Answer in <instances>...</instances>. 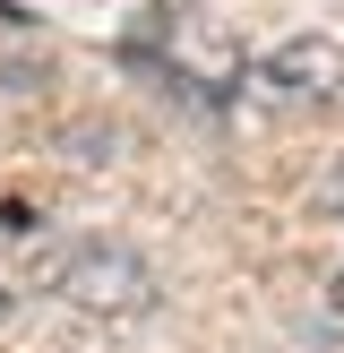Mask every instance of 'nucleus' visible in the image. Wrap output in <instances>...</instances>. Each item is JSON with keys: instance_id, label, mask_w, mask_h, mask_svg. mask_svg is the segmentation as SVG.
<instances>
[{"instance_id": "obj_5", "label": "nucleus", "mask_w": 344, "mask_h": 353, "mask_svg": "<svg viewBox=\"0 0 344 353\" xmlns=\"http://www.w3.org/2000/svg\"><path fill=\"white\" fill-rule=\"evenodd\" d=\"M0 319H9V293H0Z\"/></svg>"}, {"instance_id": "obj_4", "label": "nucleus", "mask_w": 344, "mask_h": 353, "mask_svg": "<svg viewBox=\"0 0 344 353\" xmlns=\"http://www.w3.org/2000/svg\"><path fill=\"white\" fill-rule=\"evenodd\" d=\"M327 302H336V319H344V276H336V293H327Z\"/></svg>"}, {"instance_id": "obj_2", "label": "nucleus", "mask_w": 344, "mask_h": 353, "mask_svg": "<svg viewBox=\"0 0 344 353\" xmlns=\"http://www.w3.org/2000/svg\"><path fill=\"white\" fill-rule=\"evenodd\" d=\"M258 86H267L275 103H327V95L344 86L336 34H292V43H275L267 61H258Z\"/></svg>"}, {"instance_id": "obj_1", "label": "nucleus", "mask_w": 344, "mask_h": 353, "mask_svg": "<svg viewBox=\"0 0 344 353\" xmlns=\"http://www.w3.org/2000/svg\"><path fill=\"white\" fill-rule=\"evenodd\" d=\"M52 293H69L95 319H138L155 310V268L129 250V241H78V250L52 268Z\"/></svg>"}, {"instance_id": "obj_3", "label": "nucleus", "mask_w": 344, "mask_h": 353, "mask_svg": "<svg viewBox=\"0 0 344 353\" xmlns=\"http://www.w3.org/2000/svg\"><path fill=\"white\" fill-rule=\"evenodd\" d=\"M310 199H319V207H327V216H344V155H336V172H327V181H319V190H310Z\"/></svg>"}]
</instances>
